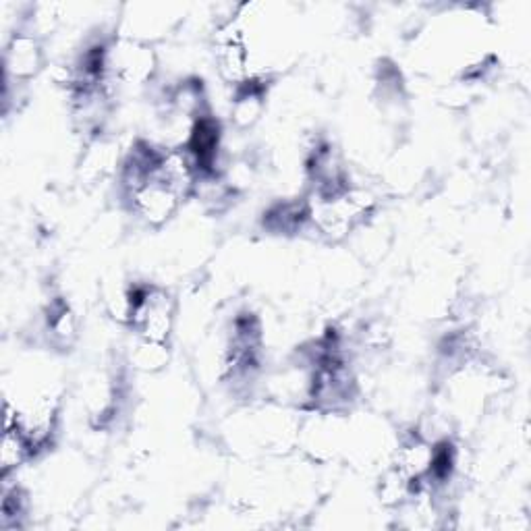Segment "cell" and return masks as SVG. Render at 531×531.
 Listing matches in <instances>:
<instances>
[{
  "label": "cell",
  "instance_id": "cell-5",
  "mask_svg": "<svg viewBox=\"0 0 531 531\" xmlns=\"http://www.w3.org/2000/svg\"><path fill=\"white\" fill-rule=\"evenodd\" d=\"M42 67L40 44L27 34H19L7 48V71L15 79H30Z\"/></svg>",
  "mask_w": 531,
  "mask_h": 531
},
{
  "label": "cell",
  "instance_id": "cell-7",
  "mask_svg": "<svg viewBox=\"0 0 531 531\" xmlns=\"http://www.w3.org/2000/svg\"><path fill=\"white\" fill-rule=\"evenodd\" d=\"M264 108V90L258 86V81L249 79L241 86V94L237 96V102L233 106V121L239 127L254 125Z\"/></svg>",
  "mask_w": 531,
  "mask_h": 531
},
{
  "label": "cell",
  "instance_id": "cell-10",
  "mask_svg": "<svg viewBox=\"0 0 531 531\" xmlns=\"http://www.w3.org/2000/svg\"><path fill=\"white\" fill-rule=\"evenodd\" d=\"M50 330H52V337L63 345H69L77 337V322L67 305H59L57 310L52 312Z\"/></svg>",
  "mask_w": 531,
  "mask_h": 531
},
{
  "label": "cell",
  "instance_id": "cell-4",
  "mask_svg": "<svg viewBox=\"0 0 531 531\" xmlns=\"http://www.w3.org/2000/svg\"><path fill=\"white\" fill-rule=\"evenodd\" d=\"M220 148V127L212 117H200L187 133L185 152L191 158L195 171L212 173Z\"/></svg>",
  "mask_w": 531,
  "mask_h": 531
},
{
  "label": "cell",
  "instance_id": "cell-8",
  "mask_svg": "<svg viewBox=\"0 0 531 531\" xmlns=\"http://www.w3.org/2000/svg\"><path fill=\"white\" fill-rule=\"evenodd\" d=\"M131 363L142 372H160L169 363V347L166 343L139 339L131 353Z\"/></svg>",
  "mask_w": 531,
  "mask_h": 531
},
{
  "label": "cell",
  "instance_id": "cell-1",
  "mask_svg": "<svg viewBox=\"0 0 531 531\" xmlns=\"http://www.w3.org/2000/svg\"><path fill=\"white\" fill-rule=\"evenodd\" d=\"M131 297V320L129 324L139 332V339L166 343L171 337L175 305L169 293L160 289L135 287L129 291Z\"/></svg>",
  "mask_w": 531,
  "mask_h": 531
},
{
  "label": "cell",
  "instance_id": "cell-6",
  "mask_svg": "<svg viewBox=\"0 0 531 531\" xmlns=\"http://www.w3.org/2000/svg\"><path fill=\"white\" fill-rule=\"evenodd\" d=\"M430 463H432V446L424 440L407 442L397 455V471L411 486L428 478Z\"/></svg>",
  "mask_w": 531,
  "mask_h": 531
},
{
  "label": "cell",
  "instance_id": "cell-3",
  "mask_svg": "<svg viewBox=\"0 0 531 531\" xmlns=\"http://www.w3.org/2000/svg\"><path fill=\"white\" fill-rule=\"evenodd\" d=\"M108 69L123 83H144L156 69V54L139 40H121L108 50Z\"/></svg>",
  "mask_w": 531,
  "mask_h": 531
},
{
  "label": "cell",
  "instance_id": "cell-9",
  "mask_svg": "<svg viewBox=\"0 0 531 531\" xmlns=\"http://www.w3.org/2000/svg\"><path fill=\"white\" fill-rule=\"evenodd\" d=\"M30 455H32V449H30V444H27V440L23 438V434L17 428H7L3 436V444H0V465H3V475H9Z\"/></svg>",
  "mask_w": 531,
  "mask_h": 531
},
{
  "label": "cell",
  "instance_id": "cell-2",
  "mask_svg": "<svg viewBox=\"0 0 531 531\" xmlns=\"http://www.w3.org/2000/svg\"><path fill=\"white\" fill-rule=\"evenodd\" d=\"M129 198H131L133 210L144 220H148L150 225H156V227L164 225V222L177 212L183 200L173 187L160 181L156 173L150 179H146L142 185L131 189Z\"/></svg>",
  "mask_w": 531,
  "mask_h": 531
}]
</instances>
